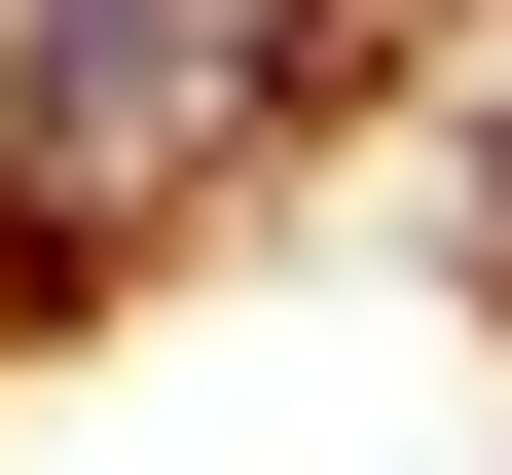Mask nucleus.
<instances>
[{
	"mask_svg": "<svg viewBox=\"0 0 512 475\" xmlns=\"http://www.w3.org/2000/svg\"><path fill=\"white\" fill-rule=\"evenodd\" d=\"M256 37H293V0H0V183H147V147H220Z\"/></svg>",
	"mask_w": 512,
	"mask_h": 475,
	"instance_id": "obj_1",
	"label": "nucleus"
}]
</instances>
